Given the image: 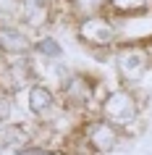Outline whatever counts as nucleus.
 <instances>
[{
    "label": "nucleus",
    "instance_id": "8",
    "mask_svg": "<svg viewBox=\"0 0 152 155\" xmlns=\"http://www.w3.org/2000/svg\"><path fill=\"white\" fill-rule=\"evenodd\" d=\"M34 34L21 21H0V58H16L32 53Z\"/></svg>",
    "mask_w": 152,
    "mask_h": 155
},
{
    "label": "nucleus",
    "instance_id": "10",
    "mask_svg": "<svg viewBox=\"0 0 152 155\" xmlns=\"http://www.w3.org/2000/svg\"><path fill=\"white\" fill-rule=\"evenodd\" d=\"M108 11V0H66V13L63 18H87L95 13H105Z\"/></svg>",
    "mask_w": 152,
    "mask_h": 155
},
{
    "label": "nucleus",
    "instance_id": "5",
    "mask_svg": "<svg viewBox=\"0 0 152 155\" xmlns=\"http://www.w3.org/2000/svg\"><path fill=\"white\" fill-rule=\"evenodd\" d=\"M110 66L118 84L139 87L152 68V55L147 42H118L110 53Z\"/></svg>",
    "mask_w": 152,
    "mask_h": 155
},
{
    "label": "nucleus",
    "instance_id": "13",
    "mask_svg": "<svg viewBox=\"0 0 152 155\" xmlns=\"http://www.w3.org/2000/svg\"><path fill=\"white\" fill-rule=\"evenodd\" d=\"M42 155H71V150L66 145H45L42 147Z\"/></svg>",
    "mask_w": 152,
    "mask_h": 155
},
{
    "label": "nucleus",
    "instance_id": "1",
    "mask_svg": "<svg viewBox=\"0 0 152 155\" xmlns=\"http://www.w3.org/2000/svg\"><path fill=\"white\" fill-rule=\"evenodd\" d=\"M97 113L115 124L128 139H134L144 126V95L136 87L113 84L97 103Z\"/></svg>",
    "mask_w": 152,
    "mask_h": 155
},
{
    "label": "nucleus",
    "instance_id": "3",
    "mask_svg": "<svg viewBox=\"0 0 152 155\" xmlns=\"http://www.w3.org/2000/svg\"><path fill=\"white\" fill-rule=\"evenodd\" d=\"M71 37L87 50L89 55H102L108 61H110L113 48L121 42L115 16L108 13V11L105 13H95V16H87V18H76L73 29H71Z\"/></svg>",
    "mask_w": 152,
    "mask_h": 155
},
{
    "label": "nucleus",
    "instance_id": "7",
    "mask_svg": "<svg viewBox=\"0 0 152 155\" xmlns=\"http://www.w3.org/2000/svg\"><path fill=\"white\" fill-rule=\"evenodd\" d=\"M55 16H58L55 0H18L16 18L32 34L47 32L50 26L55 24Z\"/></svg>",
    "mask_w": 152,
    "mask_h": 155
},
{
    "label": "nucleus",
    "instance_id": "11",
    "mask_svg": "<svg viewBox=\"0 0 152 155\" xmlns=\"http://www.w3.org/2000/svg\"><path fill=\"white\" fill-rule=\"evenodd\" d=\"M147 8H152V0H108V13L113 16H128Z\"/></svg>",
    "mask_w": 152,
    "mask_h": 155
},
{
    "label": "nucleus",
    "instance_id": "14",
    "mask_svg": "<svg viewBox=\"0 0 152 155\" xmlns=\"http://www.w3.org/2000/svg\"><path fill=\"white\" fill-rule=\"evenodd\" d=\"M0 155H5V150H3V147H0Z\"/></svg>",
    "mask_w": 152,
    "mask_h": 155
},
{
    "label": "nucleus",
    "instance_id": "6",
    "mask_svg": "<svg viewBox=\"0 0 152 155\" xmlns=\"http://www.w3.org/2000/svg\"><path fill=\"white\" fill-rule=\"evenodd\" d=\"M24 118H34V121H45L58 105H60V97L53 84L42 82V79H34L24 92Z\"/></svg>",
    "mask_w": 152,
    "mask_h": 155
},
{
    "label": "nucleus",
    "instance_id": "2",
    "mask_svg": "<svg viewBox=\"0 0 152 155\" xmlns=\"http://www.w3.org/2000/svg\"><path fill=\"white\" fill-rule=\"evenodd\" d=\"M105 90H108V84H105L102 76H97L92 71H84V68H73L71 76L55 92L68 110L87 118V116L97 113V103L105 95Z\"/></svg>",
    "mask_w": 152,
    "mask_h": 155
},
{
    "label": "nucleus",
    "instance_id": "4",
    "mask_svg": "<svg viewBox=\"0 0 152 155\" xmlns=\"http://www.w3.org/2000/svg\"><path fill=\"white\" fill-rule=\"evenodd\" d=\"M68 139H73L76 145H81L87 155H113V153H118L121 147H123V142H128L126 134L115 124L102 118L100 113L87 116L81 121L79 131L71 134Z\"/></svg>",
    "mask_w": 152,
    "mask_h": 155
},
{
    "label": "nucleus",
    "instance_id": "12",
    "mask_svg": "<svg viewBox=\"0 0 152 155\" xmlns=\"http://www.w3.org/2000/svg\"><path fill=\"white\" fill-rule=\"evenodd\" d=\"M42 142H32V145H26V147H18V150H13L11 155H42Z\"/></svg>",
    "mask_w": 152,
    "mask_h": 155
},
{
    "label": "nucleus",
    "instance_id": "9",
    "mask_svg": "<svg viewBox=\"0 0 152 155\" xmlns=\"http://www.w3.org/2000/svg\"><path fill=\"white\" fill-rule=\"evenodd\" d=\"M32 55L37 58V61H66V45L47 29V32L34 34Z\"/></svg>",
    "mask_w": 152,
    "mask_h": 155
}]
</instances>
